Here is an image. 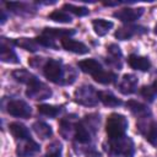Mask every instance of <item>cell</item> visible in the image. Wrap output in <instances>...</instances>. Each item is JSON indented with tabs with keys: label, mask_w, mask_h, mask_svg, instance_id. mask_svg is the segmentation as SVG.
Here are the masks:
<instances>
[{
	"label": "cell",
	"mask_w": 157,
	"mask_h": 157,
	"mask_svg": "<svg viewBox=\"0 0 157 157\" xmlns=\"http://www.w3.org/2000/svg\"><path fill=\"white\" fill-rule=\"evenodd\" d=\"M44 76L58 85H71L76 80V71L71 66H63L61 60L58 59H48L43 65Z\"/></svg>",
	"instance_id": "cell-1"
},
{
	"label": "cell",
	"mask_w": 157,
	"mask_h": 157,
	"mask_svg": "<svg viewBox=\"0 0 157 157\" xmlns=\"http://www.w3.org/2000/svg\"><path fill=\"white\" fill-rule=\"evenodd\" d=\"M48 18L52 20V21L59 22V23H70L72 21L71 16L65 10H54L53 12L49 13Z\"/></svg>",
	"instance_id": "cell-30"
},
{
	"label": "cell",
	"mask_w": 157,
	"mask_h": 157,
	"mask_svg": "<svg viewBox=\"0 0 157 157\" xmlns=\"http://www.w3.org/2000/svg\"><path fill=\"white\" fill-rule=\"evenodd\" d=\"M32 129L33 131L40 137V139H49L52 135H53V130H52V126L48 125L47 123L44 121H36L33 123L32 125Z\"/></svg>",
	"instance_id": "cell-27"
},
{
	"label": "cell",
	"mask_w": 157,
	"mask_h": 157,
	"mask_svg": "<svg viewBox=\"0 0 157 157\" xmlns=\"http://www.w3.org/2000/svg\"><path fill=\"white\" fill-rule=\"evenodd\" d=\"M61 45H63V48L65 50L71 52V53H75V54H80V55L87 54L90 52L88 47L85 43L78 42V40H75L72 38H64V39H61Z\"/></svg>",
	"instance_id": "cell-16"
},
{
	"label": "cell",
	"mask_w": 157,
	"mask_h": 157,
	"mask_svg": "<svg viewBox=\"0 0 157 157\" xmlns=\"http://www.w3.org/2000/svg\"><path fill=\"white\" fill-rule=\"evenodd\" d=\"M77 121L78 120H77L76 115H74V114L61 118L60 119V123H59V132H60V135L64 139L71 137L72 132L75 134V128H76Z\"/></svg>",
	"instance_id": "cell-14"
},
{
	"label": "cell",
	"mask_w": 157,
	"mask_h": 157,
	"mask_svg": "<svg viewBox=\"0 0 157 157\" xmlns=\"http://www.w3.org/2000/svg\"><path fill=\"white\" fill-rule=\"evenodd\" d=\"M98 99L105 105V107H119L121 104V101L117 98L110 91H98Z\"/></svg>",
	"instance_id": "cell-25"
},
{
	"label": "cell",
	"mask_w": 157,
	"mask_h": 157,
	"mask_svg": "<svg viewBox=\"0 0 157 157\" xmlns=\"http://www.w3.org/2000/svg\"><path fill=\"white\" fill-rule=\"evenodd\" d=\"M5 6L17 15H28L36 11V9L27 2H5Z\"/></svg>",
	"instance_id": "cell-24"
},
{
	"label": "cell",
	"mask_w": 157,
	"mask_h": 157,
	"mask_svg": "<svg viewBox=\"0 0 157 157\" xmlns=\"http://www.w3.org/2000/svg\"><path fill=\"white\" fill-rule=\"evenodd\" d=\"M9 130L11 132V135L16 139V140H26V139H31V132L28 130V128L18 121H13L9 125Z\"/></svg>",
	"instance_id": "cell-18"
},
{
	"label": "cell",
	"mask_w": 157,
	"mask_h": 157,
	"mask_svg": "<svg viewBox=\"0 0 157 157\" xmlns=\"http://www.w3.org/2000/svg\"><path fill=\"white\" fill-rule=\"evenodd\" d=\"M107 53H108L107 63L110 66L120 70L121 66H123V53H121L119 45L115 44V43H112V44L107 45Z\"/></svg>",
	"instance_id": "cell-15"
},
{
	"label": "cell",
	"mask_w": 157,
	"mask_h": 157,
	"mask_svg": "<svg viewBox=\"0 0 157 157\" xmlns=\"http://www.w3.org/2000/svg\"><path fill=\"white\" fill-rule=\"evenodd\" d=\"M52 90L43 82H40L39 80L33 82L32 85H29L26 90V96L36 99V101H40V99H47L52 96Z\"/></svg>",
	"instance_id": "cell-8"
},
{
	"label": "cell",
	"mask_w": 157,
	"mask_h": 157,
	"mask_svg": "<svg viewBox=\"0 0 157 157\" xmlns=\"http://www.w3.org/2000/svg\"><path fill=\"white\" fill-rule=\"evenodd\" d=\"M140 93H141V96H142L146 101H148V102H152V101L157 97V90H156L152 85L144 86V87L141 88Z\"/></svg>",
	"instance_id": "cell-32"
},
{
	"label": "cell",
	"mask_w": 157,
	"mask_h": 157,
	"mask_svg": "<svg viewBox=\"0 0 157 157\" xmlns=\"http://www.w3.org/2000/svg\"><path fill=\"white\" fill-rule=\"evenodd\" d=\"M36 40H37V42H38V44H39V45H42V47L54 48V49H56V44H55L54 39H53V38H50V37H47V36L42 34V36L37 37V38H36Z\"/></svg>",
	"instance_id": "cell-34"
},
{
	"label": "cell",
	"mask_w": 157,
	"mask_h": 157,
	"mask_svg": "<svg viewBox=\"0 0 157 157\" xmlns=\"http://www.w3.org/2000/svg\"><path fill=\"white\" fill-rule=\"evenodd\" d=\"M37 109H38V113L42 114V115H45V117H49V118H55L61 113L63 107L53 105V104H39L37 107Z\"/></svg>",
	"instance_id": "cell-28"
},
{
	"label": "cell",
	"mask_w": 157,
	"mask_h": 157,
	"mask_svg": "<svg viewBox=\"0 0 157 157\" xmlns=\"http://www.w3.org/2000/svg\"><path fill=\"white\" fill-rule=\"evenodd\" d=\"M61 144L59 141H54L48 146L47 150V157H61Z\"/></svg>",
	"instance_id": "cell-33"
},
{
	"label": "cell",
	"mask_w": 157,
	"mask_h": 157,
	"mask_svg": "<svg viewBox=\"0 0 157 157\" xmlns=\"http://www.w3.org/2000/svg\"><path fill=\"white\" fill-rule=\"evenodd\" d=\"M13 44L20 47V48H22V49H26L28 52H37L39 49V47H40L38 44V42L36 40V38L33 39V38H25V37L15 39Z\"/></svg>",
	"instance_id": "cell-26"
},
{
	"label": "cell",
	"mask_w": 157,
	"mask_h": 157,
	"mask_svg": "<svg viewBox=\"0 0 157 157\" xmlns=\"http://www.w3.org/2000/svg\"><path fill=\"white\" fill-rule=\"evenodd\" d=\"M128 63L132 69L140 70V71H147L151 67L150 59L147 56H141L137 54H130L128 58Z\"/></svg>",
	"instance_id": "cell-17"
},
{
	"label": "cell",
	"mask_w": 157,
	"mask_h": 157,
	"mask_svg": "<svg viewBox=\"0 0 157 157\" xmlns=\"http://www.w3.org/2000/svg\"><path fill=\"white\" fill-rule=\"evenodd\" d=\"M7 113L16 118H29L32 114V108L28 103L22 99H12L7 103Z\"/></svg>",
	"instance_id": "cell-7"
},
{
	"label": "cell",
	"mask_w": 157,
	"mask_h": 157,
	"mask_svg": "<svg viewBox=\"0 0 157 157\" xmlns=\"http://www.w3.org/2000/svg\"><path fill=\"white\" fill-rule=\"evenodd\" d=\"M39 151H40L39 144L32 140V137L20 141V144L16 147V155L18 157H31L38 153Z\"/></svg>",
	"instance_id": "cell-10"
},
{
	"label": "cell",
	"mask_w": 157,
	"mask_h": 157,
	"mask_svg": "<svg viewBox=\"0 0 157 157\" xmlns=\"http://www.w3.org/2000/svg\"><path fill=\"white\" fill-rule=\"evenodd\" d=\"M108 157H132L135 152L134 141L129 136H121L108 140Z\"/></svg>",
	"instance_id": "cell-3"
},
{
	"label": "cell",
	"mask_w": 157,
	"mask_h": 157,
	"mask_svg": "<svg viewBox=\"0 0 157 157\" xmlns=\"http://www.w3.org/2000/svg\"><path fill=\"white\" fill-rule=\"evenodd\" d=\"M75 102L85 107H94L98 103V92L91 85H82L74 92Z\"/></svg>",
	"instance_id": "cell-5"
},
{
	"label": "cell",
	"mask_w": 157,
	"mask_h": 157,
	"mask_svg": "<svg viewBox=\"0 0 157 157\" xmlns=\"http://www.w3.org/2000/svg\"><path fill=\"white\" fill-rule=\"evenodd\" d=\"M147 33V28L144 26H135V25H126L123 27H119L115 31V38H118L119 40H128L131 39L132 37L136 36H141Z\"/></svg>",
	"instance_id": "cell-9"
},
{
	"label": "cell",
	"mask_w": 157,
	"mask_h": 157,
	"mask_svg": "<svg viewBox=\"0 0 157 157\" xmlns=\"http://www.w3.org/2000/svg\"><path fill=\"white\" fill-rule=\"evenodd\" d=\"M119 4H121V2H120V1H115V2H103L104 6H114V5H119Z\"/></svg>",
	"instance_id": "cell-35"
},
{
	"label": "cell",
	"mask_w": 157,
	"mask_h": 157,
	"mask_svg": "<svg viewBox=\"0 0 157 157\" xmlns=\"http://www.w3.org/2000/svg\"><path fill=\"white\" fill-rule=\"evenodd\" d=\"M126 107L129 108V110H130L134 115L139 117V119L151 115L150 109H148L145 104H142V103H140V102H137V101H134V99L128 101V102H126Z\"/></svg>",
	"instance_id": "cell-20"
},
{
	"label": "cell",
	"mask_w": 157,
	"mask_h": 157,
	"mask_svg": "<svg viewBox=\"0 0 157 157\" xmlns=\"http://www.w3.org/2000/svg\"><path fill=\"white\" fill-rule=\"evenodd\" d=\"M113 26H114V23L112 21L104 20V18H96L92 21V27H93L96 34L99 37L105 36L113 28Z\"/></svg>",
	"instance_id": "cell-22"
},
{
	"label": "cell",
	"mask_w": 157,
	"mask_h": 157,
	"mask_svg": "<svg viewBox=\"0 0 157 157\" xmlns=\"http://www.w3.org/2000/svg\"><path fill=\"white\" fill-rule=\"evenodd\" d=\"M129 123L128 119L119 113H112L107 118L105 123V131L109 139H117L125 135L128 130Z\"/></svg>",
	"instance_id": "cell-4"
},
{
	"label": "cell",
	"mask_w": 157,
	"mask_h": 157,
	"mask_svg": "<svg viewBox=\"0 0 157 157\" xmlns=\"http://www.w3.org/2000/svg\"><path fill=\"white\" fill-rule=\"evenodd\" d=\"M63 9L69 11V12H71V13H74V15H76V16H78V17H82V16H86V15L90 13V10L87 7L77 6V5H74V4H64Z\"/></svg>",
	"instance_id": "cell-31"
},
{
	"label": "cell",
	"mask_w": 157,
	"mask_h": 157,
	"mask_svg": "<svg viewBox=\"0 0 157 157\" xmlns=\"http://www.w3.org/2000/svg\"><path fill=\"white\" fill-rule=\"evenodd\" d=\"M13 44V42L7 40L6 38H1V54H0V59L4 63L7 64H20V59L17 56V54L15 53V50L11 48V45Z\"/></svg>",
	"instance_id": "cell-12"
},
{
	"label": "cell",
	"mask_w": 157,
	"mask_h": 157,
	"mask_svg": "<svg viewBox=\"0 0 157 157\" xmlns=\"http://www.w3.org/2000/svg\"><path fill=\"white\" fill-rule=\"evenodd\" d=\"M78 67L81 69V71L86 72V74H90V75H96L98 74L102 69V65L99 64L98 60L96 59H85V60H81L78 61Z\"/></svg>",
	"instance_id": "cell-19"
},
{
	"label": "cell",
	"mask_w": 157,
	"mask_h": 157,
	"mask_svg": "<svg viewBox=\"0 0 157 157\" xmlns=\"http://www.w3.org/2000/svg\"><path fill=\"white\" fill-rule=\"evenodd\" d=\"M137 83H139V80L135 75L132 74H125L119 85H118V90L120 93L128 96V94H132L134 92H136V88H137Z\"/></svg>",
	"instance_id": "cell-13"
},
{
	"label": "cell",
	"mask_w": 157,
	"mask_h": 157,
	"mask_svg": "<svg viewBox=\"0 0 157 157\" xmlns=\"http://www.w3.org/2000/svg\"><path fill=\"white\" fill-rule=\"evenodd\" d=\"M76 33V31L74 28L66 29V28H44L42 34L50 37V38H70L71 36H74Z\"/></svg>",
	"instance_id": "cell-21"
},
{
	"label": "cell",
	"mask_w": 157,
	"mask_h": 157,
	"mask_svg": "<svg viewBox=\"0 0 157 157\" xmlns=\"http://www.w3.org/2000/svg\"><path fill=\"white\" fill-rule=\"evenodd\" d=\"M12 77H13L16 81H18V82H21V83H26V85H28V86L32 85L33 82L38 81L37 76H34L32 72H29V71L26 70V69L13 70V71H12Z\"/></svg>",
	"instance_id": "cell-23"
},
{
	"label": "cell",
	"mask_w": 157,
	"mask_h": 157,
	"mask_svg": "<svg viewBox=\"0 0 157 157\" xmlns=\"http://www.w3.org/2000/svg\"><path fill=\"white\" fill-rule=\"evenodd\" d=\"M1 15H2V16H1V23H4V22L6 21V15H5V11H4V10L1 11Z\"/></svg>",
	"instance_id": "cell-36"
},
{
	"label": "cell",
	"mask_w": 157,
	"mask_h": 157,
	"mask_svg": "<svg viewBox=\"0 0 157 157\" xmlns=\"http://www.w3.org/2000/svg\"><path fill=\"white\" fill-rule=\"evenodd\" d=\"M93 80L98 83H102V85H110L113 83L115 80H117V75L112 71H105V70H101L98 74L93 75L92 76Z\"/></svg>",
	"instance_id": "cell-29"
},
{
	"label": "cell",
	"mask_w": 157,
	"mask_h": 157,
	"mask_svg": "<svg viewBox=\"0 0 157 157\" xmlns=\"http://www.w3.org/2000/svg\"><path fill=\"white\" fill-rule=\"evenodd\" d=\"M151 85H152V86H153V87H155V88H156V90H157V77H156V78H155V81H153V82H152V83H151Z\"/></svg>",
	"instance_id": "cell-37"
},
{
	"label": "cell",
	"mask_w": 157,
	"mask_h": 157,
	"mask_svg": "<svg viewBox=\"0 0 157 157\" xmlns=\"http://www.w3.org/2000/svg\"><path fill=\"white\" fill-rule=\"evenodd\" d=\"M98 125H99L98 114L86 115L82 120L77 121L75 128V134H74L76 144H80V145L90 144L98 130Z\"/></svg>",
	"instance_id": "cell-2"
},
{
	"label": "cell",
	"mask_w": 157,
	"mask_h": 157,
	"mask_svg": "<svg viewBox=\"0 0 157 157\" xmlns=\"http://www.w3.org/2000/svg\"><path fill=\"white\" fill-rule=\"evenodd\" d=\"M145 12L144 7H124L113 13V17L123 21V22H132L140 18Z\"/></svg>",
	"instance_id": "cell-11"
},
{
	"label": "cell",
	"mask_w": 157,
	"mask_h": 157,
	"mask_svg": "<svg viewBox=\"0 0 157 157\" xmlns=\"http://www.w3.org/2000/svg\"><path fill=\"white\" fill-rule=\"evenodd\" d=\"M137 130L140 131L141 135H144V137L152 144L153 146L157 147V123L153 121L150 117H145V118H140V120L136 124Z\"/></svg>",
	"instance_id": "cell-6"
},
{
	"label": "cell",
	"mask_w": 157,
	"mask_h": 157,
	"mask_svg": "<svg viewBox=\"0 0 157 157\" xmlns=\"http://www.w3.org/2000/svg\"><path fill=\"white\" fill-rule=\"evenodd\" d=\"M155 34H157V23H156V26H155Z\"/></svg>",
	"instance_id": "cell-38"
}]
</instances>
